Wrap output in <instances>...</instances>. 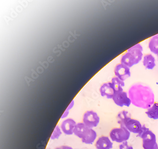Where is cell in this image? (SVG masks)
<instances>
[{"mask_svg": "<svg viewBox=\"0 0 158 149\" xmlns=\"http://www.w3.org/2000/svg\"><path fill=\"white\" fill-rule=\"evenodd\" d=\"M143 47L140 44H137L128 49L122 56L120 63L128 67L139 63L143 59Z\"/></svg>", "mask_w": 158, "mask_h": 149, "instance_id": "obj_1", "label": "cell"}, {"mask_svg": "<svg viewBox=\"0 0 158 149\" xmlns=\"http://www.w3.org/2000/svg\"><path fill=\"white\" fill-rule=\"evenodd\" d=\"M131 101L134 100L136 103L141 104L142 101H147L148 103L152 100V95L150 89L147 86L141 84H136L131 86L130 90Z\"/></svg>", "mask_w": 158, "mask_h": 149, "instance_id": "obj_2", "label": "cell"}, {"mask_svg": "<svg viewBox=\"0 0 158 149\" xmlns=\"http://www.w3.org/2000/svg\"><path fill=\"white\" fill-rule=\"evenodd\" d=\"M130 135V132L124 127L113 129L110 133V137L112 141L118 143L127 141Z\"/></svg>", "mask_w": 158, "mask_h": 149, "instance_id": "obj_3", "label": "cell"}, {"mask_svg": "<svg viewBox=\"0 0 158 149\" xmlns=\"http://www.w3.org/2000/svg\"><path fill=\"white\" fill-rule=\"evenodd\" d=\"M141 138L143 139V149H158L156 135L150 130L144 133Z\"/></svg>", "mask_w": 158, "mask_h": 149, "instance_id": "obj_4", "label": "cell"}, {"mask_svg": "<svg viewBox=\"0 0 158 149\" xmlns=\"http://www.w3.org/2000/svg\"><path fill=\"white\" fill-rule=\"evenodd\" d=\"M99 122V116L95 112L92 111H87L84 114L83 123L89 128L96 127Z\"/></svg>", "mask_w": 158, "mask_h": 149, "instance_id": "obj_5", "label": "cell"}, {"mask_svg": "<svg viewBox=\"0 0 158 149\" xmlns=\"http://www.w3.org/2000/svg\"><path fill=\"white\" fill-rule=\"evenodd\" d=\"M143 125L140 121L128 116L123 121V124L120 127H124L130 133L138 134Z\"/></svg>", "mask_w": 158, "mask_h": 149, "instance_id": "obj_6", "label": "cell"}, {"mask_svg": "<svg viewBox=\"0 0 158 149\" xmlns=\"http://www.w3.org/2000/svg\"><path fill=\"white\" fill-rule=\"evenodd\" d=\"M112 99L115 104L120 107L124 106L129 107L131 104V100L127 92L124 91L116 92Z\"/></svg>", "mask_w": 158, "mask_h": 149, "instance_id": "obj_7", "label": "cell"}, {"mask_svg": "<svg viewBox=\"0 0 158 149\" xmlns=\"http://www.w3.org/2000/svg\"><path fill=\"white\" fill-rule=\"evenodd\" d=\"M114 73L115 76L124 82L131 76L130 68L121 63L115 66Z\"/></svg>", "mask_w": 158, "mask_h": 149, "instance_id": "obj_8", "label": "cell"}, {"mask_svg": "<svg viewBox=\"0 0 158 149\" xmlns=\"http://www.w3.org/2000/svg\"><path fill=\"white\" fill-rule=\"evenodd\" d=\"M100 92L102 97H106L108 99H112L116 93L111 82L105 83L100 88Z\"/></svg>", "mask_w": 158, "mask_h": 149, "instance_id": "obj_9", "label": "cell"}, {"mask_svg": "<svg viewBox=\"0 0 158 149\" xmlns=\"http://www.w3.org/2000/svg\"><path fill=\"white\" fill-rule=\"evenodd\" d=\"M76 125V122L73 119H66L62 122L61 129L66 135H72L74 134V129Z\"/></svg>", "mask_w": 158, "mask_h": 149, "instance_id": "obj_10", "label": "cell"}, {"mask_svg": "<svg viewBox=\"0 0 158 149\" xmlns=\"http://www.w3.org/2000/svg\"><path fill=\"white\" fill-rule=\"evenodd\" d=\"M95 146L97 149H111L113 148V143L109 137L102 136L98 139Z\"/></svg>", "mask_w": 158, "mask_h": 149, "instance_id": "obj_11", "label": "cell"}, {"mask_svg": "<svg viewBox=\"0 0 158 149\" xmlns=\"http://www.w3.org/2000/svg\"><path fill=\"white\" fill-rule=\"evenodd\" d=\"M155 57L151 54H145L143 57V63L146 69L152 70L156 66Z\"/></svg>", "mask_w": 158, "mask_h": 149, "instance_id": "obj_12", "label": "cell"}, {"mask_svg": "<svg viewBox=\"0 0 158 149\" xmlns=\"http://www.w3.org/2000/svg\"><path fill=\"white\" fill-rule=\"evenodd\" d=\"M87 127L83 123H78L77 124L74 130V134L78 138L82 139L85 137L88 131Z\"/></svg>", "mask_w": 158, "mask_h": 149, "instance_id": "obj_13", "label": "cell"}, {"mask_svg": "<svg viewBox=\"0 0 158 149\" xmlns=\"http://www.w3.org/2000/svg\"><path fill=\"white\" fill-rule=\"evenodd\" d=\"M97 133L92 128L88 129V131L83 138L82 142L86 144H92L97 139Z\"/></svg>", "mask_w": 158, "mask_h": 149, "instance_id": "obj_14", "label": "cell"}, {"mask_svg": "<svg viewBox=\"0 0 158 149\" xmlns=\"http://www.w3.org/2000/svg\"><path fill=\"white\" fill-rule=\"evenodd\" d=\"M149 49L151 52L157 55L158 54V34L150 38L148 44Z\"/></svg>", "mask_w": 158, "mask_h": 149, "instance_id": "obj_15", "label": "cell"}, {"mask_svg": "<svg viewBox=\"0 0 158 149\" xmlns=\"http://www.w3.org/2000/svg\"><path fill=\"white\" fill-rule=\"evenodd\" d=\"M111 82L116 92L123 91V87L125 86L124 81L115 76L112 78Z\"/></svg>", "mask_w": 158, "mask_h": 149, "instance_id": "obj_16", "label": "cell"}, {"mask_svg": "<svg viewBox=\"0 0 158 149\" xmlns=\"http://www.w3.org/2000/svg\"><path fill=\"white\" fill-rule=\"evenodd\" d=\"M146 115L150 119H158V103H155L146 112Z\"/></svg>", "mask_w": 158, "mask_h": 149, "instance_id": "obj_17", "label": "cell"}, {"mask_svg": "<svg viewBox=\"0 0 158 149\" xmlns=\"http://www.w3.org/2000/svg\"><path fill=\"white\" fill-rule=\"evenodd\" d=\"M128 112L125 111L120 112L118 114L117 116V122L120 125V126L123 125V121H124L125 119L128 117Z\"/></svg>", "mask_w": 158, "mask_h": 149, "instance_id": "obj_18", "label": "cell"}, {"mask_svg": "<svg viewBox=\"0 0 158 149\" xmlns=\"http://www.w3.org/2000/svg\"><path fill=\"white\" fill-rule=\"evenodd\" d=\"M62 132V131L60 127L57 125L55 128L52 134V135L50 136V139L54 140L59 139L61 135Z\"/></svg>", "mask_w": 158, "mask_h": 149, "instance_id": "obj_19", "label": "cell"}, {"mask_svg": "<svg viewBox=\"0 0 158 149\" xmlns=\"http://www.w3.org/2000/svg\"><path fill=\"white\" fill-rule=\"evenodd\" d=\"M119 149H134V148L132 146L129 145L127 141H126L119 145Z\"/></svg>", "mask_w": 158, "mask_h": 149, "instance_id": "obj_20", "label": "cell"}, {"mask_svg": "<svg viewBox=\"0 0 158 149\" xmlns=\"http://www.w3.org/2000/svg\"><path fill=\"white\" fill-rule=\"evenodd\" d=\"M149 130H150V129H149L148 128L146 127L144 125H143L142 128H141V130H140V132H139V133H138V136L141 137V136H142V135H143L144 133H145L146 131H147Z\"/></svg>", "mask_w": 158, "mask_h": 149, "instance_id": "obj_21", "label": "cell"}, {"mask_svg": "<svg viewBox=\"0 0 158 149\" xmlns=\"http://www.w3.org/2000/svg\"><path fill=\"white\" fill-rule=\"evenodd\" d=\"M69 114V111H68L66 109V111L64 112V114H63V115H62L61 118V119H65V118H67V116H68Z\"/></svg>", "mask_w": 158, "mask_h": 149, "instance_id": "obj_22", "label": "cell"}, {"mask_svg": "<svg viewBox=\"0 0 158 149\" xmlns=\"http://www.w3.org/2000/svg\"><path fill=\"white\" fill-rule=\"evenodd\" d=\"M56 149H73V148L70 146H66V145H64V146H60V147L56 148Z\"/></svg>", "mask_w": 158, "mask_h": 149, "instance_id": "obj_23", "label": "cell"}, {"mask_svg": "<svg viewBox=\"0 0 158 149\" xmlns=\"http://www.w3.org/2000/svg\"><path fill=\"white\" fill-rule=\"evenodd\" d=\"M74 101H72V102H71V104H70L69 105V106L68 107V108H67V110H68V111H69V110H70V109H71V108H72V107H73V106H74Z\"/></svg>", "mask_w": 158, "mask_h": 149, "instance_id": "obj_24", "label": "cell"}, {"mask_svg": "<svg viewBox=\"0 0 158 149\" xmlns=\"http://www.w3.org/2000/svg\"><path fill=\"white\" fill-rule=\"evenodd\" d=\"M157 56H158V54H157Z\"/></svg>", "mask_w": 158, "mask_h": 149, "instance_id": "obj_25", "label": "cell"}, {"mask_svg": "<svg viewBox=\"0 0 158 149\" xmlns=\"http://www.w3.org/2000/svg\"></svg>", "mask_w": 158, "mask_h": 149, "instance_id": "obj_26", "label": "cell"}]
</instances>
